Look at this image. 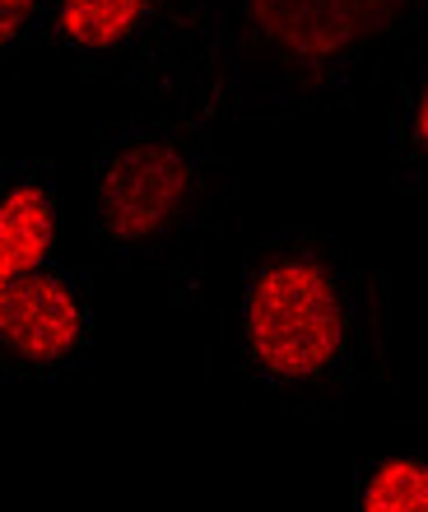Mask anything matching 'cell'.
Instances as JSON below:
<instances>
[{
    "mask_svg": "<svg viewBox=\"0 0 428 512\" xmlns=\"http://www.w3.org/2000/svg\"><path fill=\"white\" fill-rule=\"evenodd\" d=\"M256 28L294 56H335L401 19L405 0H247Z\"/></svg>",
    "mask_w": 428,
    "mask_h": 512,
    "instance_id": "obj_3",
    "label": "cell"
},
{
    "mask_svg": "<svg viewBox=\"0 0 428 512\" xmlns=\"http://www.w3.org/2000/svg\"><path fill=\"white\" fill-rule=\"evenodd\" d=\"M145 0H66L61 5V33L80 47H112L135 28Z\"/></svg>",
    "mask_w": 428,
    "mask_h": 512,
    "instance_id": "obj_6",
    "label": "cell"
},
{
    "mask_svg": "<svg viewBox=\"0 0 428 512\" xmlns=\"http://www.w3.org/2000/svg\"><path fill=\"white\" fill-rule=\"evenodd\" d=\"M0 340L33 364H56L80 340V303L52 275L0 284Z\"/></svg>",
    "mask_w": 428,
    "mask_h": 512,
    "instance_id": "obj_4",
    "label": "cell"
},
{
    "mask_svg": "<svg viewBox=\"0 0 428 512\" xmlns=\"http://www.w3.org/2000/svg\"><path fill=\"white\" fill-rule=\"evenodd\" d=\"M363 512H428V461H382L363 489Z\"/></svg>",
    "mask_w": 428,
    "mask_h": 512,
    "instance_id": "obj_7",
    "label": "cell"
},
{
    "mask_svg": "<svg viewBox=\"0 0 428 512\" xmlns=\"http://www.w3.org/2000/svg\"><path fill=\"white\" fill-rule=\"evenodd\" d=\"M187 159L173 145L145 140V145L121 149L107 163L103 182H98V210L112 238H149L154 229L168 224L182 196H187Z\"/></svg>",
    "mask_w": 428,
    "mask_h": 512,
    "instance_id": "obj_2",
    "label": "cell"
},
{
    "mask_svg": "<svg viewBox=\"0 0 428 512\" xmlns=\"http://www.w3.org/2000/svg\"><path fill=\"white\" fill-rule=\"evenodd\" d=\"M252 354L280 378H312L345 340V312L317 261H280L252 284L247 303Z\"/></svg>",
    "mask_w": 428,
    "mask_h": 512,
    "instance_id": "obj_1",
    "label": "cell"
},
{
    "mask_svg": "<svg viewBox=\"0 0 428 512\" xmlns=\"http://www.w3.org/2000/svg\"><path fill=\"white\" fill-rule=\"evenodd\" d=\"M56 238L52 201L42 187H14L0 201V284L33 275Z\"/></svg>",
    "mask_w": 428,
    "mask_h": 512,
    "instance_id": "obj_5",
    "label": "cell"
},
{
    "mask_svg": "<svg viewBox=\"0 0 428 512\" xmlns=\"http://www.w3.org/2000/svg\"><path fill=\"white\" fill-rule=\"evenodd\" d=\"M415 140L428 149V80H424V94H419V112H415Z\"/></svg>",
    "mask_w": 428,
    "mask_h": 512,
    "instance_id": "obj_9",
    "label": "cell"
},
{
    "mask_svg": "<svg viewBox=\"0 0 428 512\" xmlns=\"http://www.w3.org/2000/svg\"><path fill=\"white\" fill-rule=\"evenodd\" d=\"M33 5H38V0H0V47L10 38H19V28L28 24Z\"/></svg>",
    "mask_w": 428,
    "mask_h": 512,
    "instance_id": "obj_8",
    "label": "cell"
}]
</instances>
